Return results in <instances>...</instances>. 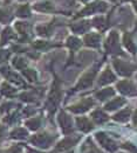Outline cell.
Listing matches in <instances>:
<instances>
[{
    "label": "cell",
    "instance_id": "obj_6",
    "mask_svg": "<svg viewBox=\"0 0 137 153\" xmlns=\"http://www.w3.org/2000/svg\"><path fill=\"white\" fill-rule=\"evenodd\" d=\"M128 116H129V110H125L123 112H121V114L115 116V119H117V120H127L128 119Z\"/></svg>",
    "mask_w": 137,
    "mask_h": 153
},
{
    "label": "cell",
    "instance_id": "obj_7",
    "mask_svg": "<svg viewBox=\"0 0 137 153\" xmlns=\"http://www.w3.org/2000/svg\"><path fill=\"white\" fill-rule=\"evenodd\" d=\"M135 123H137V112H136V115H135Z\"/></svg>",
    "mask_w": 137,
    "mask_h": 153
},
{
    "label": "cell",
    "instance_id": "obj_3",
    "mask_svg": "<svg viewBox=\"0 0 137 153\" xmlns=\"http://www.w3.org/2000/svg\"><path fill=\"white\" fill-rule=\"evenodd\" d=\"M115 79V76L112 74V71H109V70H107L104 74H103V76L101 77V81L100 83L101 84H104V83H109V82H112Z\"/></svg>",
    "mask_w": 137,
    "mask_h": 153
},
{
    "label": "cell",
    "instance_id": "obj_4",
    "mask_svg": "<svg viewBox=\"0 0 137 153\" xmlns=\"http://www.w3.org/2000/svg\"><path fill=\"white\" fill-rule=\"evenodd\" d=\"M124 103L123 100H121V98H116L115 101H112V103H109L108 105H107V109L108 110H114V109H117L120 105H122Z\"/></svg>",
    "mask_w": 137,
    "mask_h": 153
},
{
    "label": "cell",
    "instance_id": "obj_1",
    "mask_svg": "<svg viewBox=\"0 0 137 153\" xmlns=\"http://www.w3.org/2000/svg\"><path fill=\"white\" fill-rule=\"evenodd\" d=\"M118 89L121 92H123V94H127V95H133V94H135V87L130 83V82H121V83H118Z\"/></svg>",
    "mask_w": 137,
    "mask_h": 153
},
{
    "label": "cell",
    "instance_id": "obj_5",
    "mask_svg": "<svg viewBox=\"0 0 137 153\" xmlns=\"http://www.w3.org/2000/svg\"><path fill=\"white\" fill-rule=\"evenodd\" d=\"M112 94H114V91H112V89H106V90H103L102 92H100L97 96L100 97V100H104V98H107L108 96H112Z\"/></svg>",
    "mask_w": 137,
    "mask_h": 153
},
{
    "label": "cell",
    "instance_id": "obj_2",
    "mask_svg": "<svg viewBox=\"0 0 137 153\" xmlns=\"http://www.w3.org/2000/svg\"><path fill=\"white\" fill-rule=\"evenodd\" d=\"M114 64L116 65V68H117L120 74H122V75H130L131 74V67L129 64L123 63V62H118V61L114 62Z\"/></svg>",
    "mask_w": 137,
    "mask_h": 153
},
{
    "label": "cell",
    "instance_id": "obj_8",
    "mask_svg": "<svg viewBox=\"0 0 137 153\" xmlns=\"http://www.w3.org/2000/svg\"><path fill=\"white\" fill-rule=\"evenodd\" d=\"M136 10H137V2H136Z\"/></svg>",
    "mask_w": 137,
    "mask_h": 153
}]
</instances>
